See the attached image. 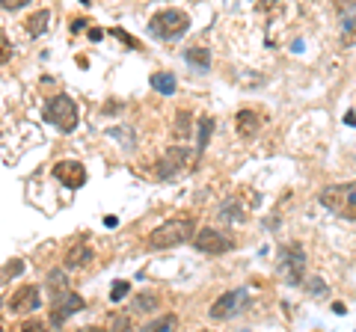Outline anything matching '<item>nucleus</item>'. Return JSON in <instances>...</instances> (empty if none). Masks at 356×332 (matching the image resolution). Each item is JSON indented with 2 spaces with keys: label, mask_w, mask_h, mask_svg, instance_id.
Masks as SVG:
<instances>
[{
  "label": "nucleus",
  "mask_w": 356,
  "mask_h": 332,
  "mask_svg": "<svg viewBox=\"0 0 356 332\" xmlns=\"http://www.w3.org/2000/svg\"><path fill=\"white\" fill-rule=\"evenodd\" d=\"M102 36H104V30H98V27H95V30H89V39H92V42H98Z\"/></svg>",
  "instance_id": "obj_30"
},
{
  "label": "nucleus",
  "mask_w": 356,
  "mask_h": 332,
  "mask_svg": "<svg viewBox=\"0 0 356 332\" xmlns=\"http://www.w3.org/2000/svg\"><path fill=\"white\" fill-rule=\"evenodd\" d=\"M321 205L330 208L332 214H339L344 219H356V181L350 184H330L318 193Z\"/></svg>",
  "instance_id": "obj_2"
},
{
  "label": "nucleus",
  "mask_w": 356,
  "mask_h": 332,
  "mask_svg": "<svg viewBox=\"0 0 356 332\" xmlns=\"http://www.w3.org/2000/svg\"><path fill=\"white\" fill-rule=\"evenodd\" d=\"M83 24H86V21H83V18H74V24H72V30H74V33H77V30H81V27H83Z\"/></svg>",
  "instance_id": "obj_31"
},
{
  "label": "nucleus",
  "mask_w": 356,
  "mask_h": 332,
  "mask_svg": "<svg viewBox=\"0 0 356 332\" xmlns=\"http://www.w3.org/2000/svg\"><path fill=\"white\" fill-rule=\"evenodd\" d=\"M21 270H24V261H13V264H6V267H3L0 279H6V276H18Z\"/></svg>",
  "instance_id": "obj_28"
},
{
  "label": "nucleus",
  "mask_w": 356,
  "mask_h": 332,
  "mask_svg": "<svg viewBox=\"0 0 356 332\" xmlns=\"http://www.w3.org/2000/svg\"><path fill=\"white\" fill-rule=\"evenodd\" d=\"M187 30H191V15L181 13V9H161V13H154L149 21V33L154 39L172 42L178 36H184Z\"/></svg>",
  "instance_id": "obj_3"
},
{
  "label": "nucleus",
  "mask_w": 356,
  "mask_h": 332,
  "mask_svg": "<svg viewBox=\"0 0 356 332\" xmlns=\"http://www.w3.org/2000/svg\"><path fill=\"white\" fill-rule=\"evenodd\" d=\"M184 63L191 65V69H196V72H208V69H211V51L202 48V45L187 48V51H184Z\"/></svg>",
  "instance_id": "obj_14"
},
{
  "label": "nucleus",
  "mask_w": 356,
  "mask_h": 332,
  "mask_svg": "<svg viewBox=\"0 0 356 332\" xmlns=\"http://www.w3.org/2000/svg\"><path fill=\"white\" fill-rule=\"evenodd\" d=\"M9 60H13V45H9L6 33H3V30H0V65H6Z\"/></svg>",
  "instance_id": "obj_24"
},
{
  "label": "nucleus",
  "mask_w": 356,
  "mask_h": 332,
  "mask_svg": "<svg viewBox=\"0 0 356 332\" xmlns=\"http://www.w3.org/2000/svg\"><path fill=\"white\" fill-rule=\"evenodd\" d=\"M270 3H276V0H261V3H259V6H261V9H267V6H270Z\"/></svg>",
  "instance_id": "obj_32"
},
{
  "label": "nucleus",
  "mask_w": 356,
  "mask_h": 332,
  "mask_svg": "<svg viewBox=\"0 0 356 332\" xmlns=\"http://www.w3.org/2000/svg\"><path fill=\"white\" fill-rule=\"evenodd\" d=\"M48 21H51V13L48 9H39V13H33L27 21H24V27H27V33L33 39H39L44 30H48Z\"/></svg>",
  "instance_id": "obj_19"
},
{
  "label": "nucleus",
  "mask_w": 356,
  "mask_h": 332,
  "mask_svg": "<svg viewBox=\"0 0 356 332\" xmlns=\"http://www.w3.org/2000/svg\"><path fill=\"white\" fill-rule=\"evenodd\" d=\"M187 125H191V119H187L184 110H181V113H175V125H172V131H175V137H178V140H184V137H187Z\"/></svg>",
  "instance_id": "obj_23"
},
{
  "label": "nucleus",
  "mask_w": 356,
  "mask_h": 332,
  "mask_svg": "<svg viewBox=\"0 0 356 332\" xmlns=\"http://www.w3.org/2000/svg\"><path fill=\"white\" fill-rule=\"evenodd\" d=\"M89 261H92V249L83 247V243H74V247L65 252V261H63V264H65L69 270H77V267H86Z\"/></svg>",
  "instance_id": "obj_15"
},
{
  "label": "nucleus",
  "mask_w": 356,
  "mask_h": 332,
  "mask_svg": "<svg viewBox=\"0 0 356 332\" xmlns=\"http://www.w3.org/2000/svg\"><path fill=\"white\" fill-rule=\"evenodd\" d=\"M134 306H137V312H152V308H154V294H140L137 297V300H134Z\"/></svg>",
  "instance_id": "obj_26"
},
{
  "label": "nucleus",
  "mask_w": 356,
  "mask_h": 332,
  "mask_svg": "<svg viewBox=\"0 0 356 332\" xmlns=\"http://www.w3.org/2000/svg\"><path fill=\"white\" fill-rule=\"evenodd\" d=\"M110 36H116V39H122V42H125V45H128V48H134V51H140V48H143V45H140V42H137V39H134V36H128V33H125V30H119V27H116V30H110Z\"/></svg>",
  "instance_id": "obj_27"
},
{
  "label": "nucleus",
  "mask_w": 356,
  "mask_h": 332,
  "mask_svg": "<svg viewBox=\"0 0 356 332\" xmlns=\"http://www.w3.org/2000/svg\"><path fill=\"white\" fill-rule=\"evenodd\" d=\"M220 219H222V223H243L247 214H243L241 199H226V202L220 205Z\"/></svg>",
  "instance_id": "obj_16"
},
{
  "label": "nucleus",
  "mask_w": 356,
  "mask_h": 332,
  "mask_svg": "<svg viewBox=\"0 0 356 332\" xmlns=\"http://www.w3.org/2000/svg\"><path fill=\"white\" fill-rule=\"evenodd\" d=\"M44 119L57 131H63V134H72L77 128V104L69 95H54L51 101L44 104Z\"/></svg>",
  "instance_id": "obj_5"
},
{
  "label": "nucleus",
  "mask_w": 356,
  "mask_h": 332,
  "mask_svg": "<svg viewBox=\"0 0 356 332\" xmlns=\"http://www.w3.org/2000/svg\"><path fill=\"white\" fill-rule=\"evenodd\" d=\"M196 235V226L191 217H175V219H166L158 229L149 235V249H172V247H181V243L193 240Z\"/></svg>",
  "instance_id": "obj_1"
},
{
  "label": "nucleus",
  "mask_w": 356,
  "mask_h": 332,
  "mask_svg": "<svg viewBox=\"0 0 356 332\" xmlns=\"http://www.w3.org/2000/svg\"><path fill=\"white\" fill-rule=\"evenodd\" d=\"M48 285H51L54 297H57V294H63V291H69V288H65V276H63L60 270H54V273L48 276Z\"/></svg>",
  "instance_id": "obj_22"
},
{
  "label": "nucleus",
  "mask_w": 356,
  "mask_h": 332,
  "mask_svg": "<svg viewBox=\"0 0 356 332\" xmlns=\"http://www.w3.org/2000/svg\"><path fill=\"white\" fill-rule=\"evenodd\" d=\"M83 306H86V303H83L81 294H74V291L57 294V297H54V308H51V324H54V326H63L72 315L83 312Z\"/></svg>",
  "instance_id": "obj_9"
},
{
  "label": "nucleus",
  "mask_w": 356,
  "mask_h": 332,
  "mask_svg": "<svg viewBox=\"0 0 356 332\" xmlns=\"http://www.w3.org/2000/svg\"><path fill=\"white\" fill-rule=\"evenodd\" d=\"M128 294H131V282L119 279V282L113 285V291H110V300H113V303H122V300H125Z\"/></svg>",
  "instance_id": "obj_21"
},
{
  "label": "nucleus",
  "mask_w": 356,
  "mask_h": 332,
  "mask_svg": "<svg viewBox=\"0 0 356 332\" xmlns=\"http://www.w3.org/2000/svg\"><path fill=\"white\" fill-rule=\"evenodd\" d=\"M54 179H60L69 190H81L86 184V169L81 160H60L54 163Z\"/></svg>",
  "instance_id": "obj_10"
},
{
  "label": "nucleus",
  "mask_w": 356,
  "mask_h": 332,
  "mask_svg": "<svg viewBox=\"0 0 356 332\" xmlns=\"http://www.w3.org/2000/svg\"><path fill=\"white\" fill-rule=\"evenodd\" d=\"M250 303V291L247 288H238V291H226L222 297H217L214 306H211V320H232V317H238L243 308H247Z\"/></svg>",
  "instance_id": "obj_6"
},
{
  "label": "nucleus",
  "mask_w": 356,
  "mask_h": 332,
  "mask_svg": "<svg viewBox=\"0 0 356 332\" xmlns=\"http://www.w3.org/2000/svg\"><path fill=\"white\" fill-rule=\"evenodd\" d=\"M193 247L199 252H205V256H226L229 249H235V243L217 229H199L193 235Z\"/></svg>",
  "instance_id": "obj_8"
},
{
  "label": "nucleus",
  "mask_w": 356,
  "mask_h": 332,
  "mask_svg": "<svg viewBox=\"0 0 356 332\" xmlns=\"http://www.w3.org/2000/svg\"><path fill=\"white\" fill-rule=\"evenodd\" d=\"M235 128H238V137L252 140L261 131V119H259L255 110H241V113L235 116Z\"/></svg>",
  "instance_id": "obj_12"
},
{
  "label": "nucleus",
  "mask_w": 356,
  "mask_h": 332,
  "mask_svg": "<svg viewBox=\"0 0 356 332\" xmlns=\"http://www.w3.org/2000/svg\"><path fill=\"white\" fill-rule=\"evenodd\" d=\"M211 134H214V119H211V116H202V119L196 122V151H199V154L208 149Z\"/></svg>",
  "instance_id": "obj_18"
},
{
  "label": "nucleus",
  "mask_w": 356,
  "mask_h": 332,
  "mask_svg": "<svg viewBox=\"0 0 356 332\" xmlns=\"http://www.w3.org/2000/svg\"><path fill=\"white\" fill-rule=\"evenodd\" d=\"M303 288H306L312 297H327V294H330V288H327V282L321 279V276H312V279H306Z\"/></svg>",
  "instance_id": "obj_20"
},
{
  "label": "nucleus",
  "mask_w": 356,
  "mask_h": 332,
  "mask_svg": "<svg viewBox=\"0 0 356 332\" xmlns=\"http://www.w3.org/2000/svg\"><path fill=\"white\" fill-rule=\"evenodd\" d=\"M170 326H178V317H175V315H163V317H158V320H152L146 329H170Z\"/></svg>",
  "instance_id": "obj_25"
},
{
  "label": "nucleus",
  "mask_w": 356,
  "mask_h": 332,
  "mask_svg": "<svg viewBox=\"0 0 356 332\" xmlns=\"http://www.w3.org/2000/svg\"><path fill=\"white\" fill-rule=\"evenodd\" d=\"M30 0H0V6L9 9V13H18V9H24Z\"/></svg>",
  "instance_id": "obj_29"
},
{
  "label": "nucleus",
  "mask_w": 356,
  "mask_h": 332,
  "mask_svg": "<svg viewBox=\"0 0 356 332\" xmlns=\"http://www.w3.org/2000/svg\"><path fill=\"white\" fill-rule=\"evenodd\" d=\"M341 42H344V45H353V42H356V6H353V0H344Z\"/></svg>",
  "instance_id": "obj_13"
},
{
  "label": "nucleus",
  "mask_w": 356,
  "mask_h": 332,
  "mask_svg": "<svg viewBox=\"0 0 356 332\" xmlns=\"http://www.w3.org/2000/svg\"><path fill=\"white\" fill-rule=\"evenodd\" d=\"M196 154H199V151H191V149H184V146L166 149V154H163L161 163H158V175H161V179H175V175L193 169Z\"/></svg>",
  "instance_id": "obj_7"
},
{
  "label": "nucleus",
  "mask_w": 356,
  "mask_h": 332,
  "mask_svg": "<svg viewBox=\"0 0 356 332\" xmlns=\"http://www.w3.org/2000/svg\"><path fill=\"white\" fill-rule=\"evenodd\" d=\"M149 83H152V90L154 92H161V95H172L175 92V74L172 72H154L152 77H149Z\"/></svg>",
  "instance_id": "obj_17"
},
{
  "label": "nucleus",
  "mask_w": 356,
  "mask_h": 332,
  "mask_svg": "<svg viewBox=\"0 0 356 332\" xmlns=\"http://www.w3.org/2000/svg\"><path fill=\"white\" fill-rule=\"evenodd\" d=\"M276 270L288 285L306 282V249L300 243H282L280 256H276Z\"/></svg>",
  "instance_id": "obj_4"
},
{
  "label": "nucleus",
  "mask_w": 356,
  "mask_h": 332,
  "mask_svg": "<svg viewBox=\"0 0 356 332\" xmlns=\"http://www.w3.org/2000/svg\"><path fill=\"white\" fill-rule=\"evenodd\" d=\"M39 306H42V291L36 285H24V288H18V291L13 294V300H9V312L13 315H30V312H36Z\"/></svg>",
  "instance_id": "obj_11"
}]
</instances>
